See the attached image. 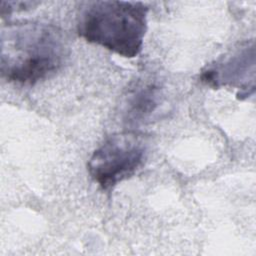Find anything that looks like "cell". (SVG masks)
I'll return each mask as SVG.
<instances>
[{"instance_id": "4", "label": "cell", "mask_w": 256, "mask_h": 256, "mask_svg": "<svg viewBox=\"0 0 256 256\" xmlns=\"http://www.w3.org/2000/svg\"><path fill=\"white\" fill-rule=\"evenodd\" d=\"M250 69H254L253 44L238 49L229 58L218 61L207 68L202 72L201 79L203 82L214 87L239 85V88L244 89V81L248 79Z\"/></svg>"}, {"instance_id": "5", "label": "cell", "mask_w": 256, "mask_h": 256, "mask_svg": "<svg viewBox=\"0 0 256 256\" xmlns=\"http://www.w3.org/2000/svg\"><path fill=\"white\" fill-rule=\"evenodd\" d=\"M161 101L160 88L153 84H145L137 87L127 101V121L139 123L148 119L157 109Z\"/></svg>"}, {"instance_id": "1", "label": "cell", "mask_w": 256, "mask_h": 256, "mask_svg": "<svg viewBox=\"0 0 256 256\" xmlns=\"http://www.w3.org/2000/svg\"><path fill=\"white\" fill-rule=\"evenodd\" d=\"M69 53L63 32L51 24L18 22L2 27L1 74L8 82L34 85L55 74Z\"/></svg>"}, {"instance_id": "2", "label": "cell", "mask_w": 256, "mask_h": 256, "mask_svg": "<svg viewBox=\"0 0 256 256\" xmlns=\"http://www.w3.org/2000/svg\"><path fill=\"white\" fill-rule=\"evenodd\" d=\"M148 6L135 1H95L82 10L77 31L90 43L122 57L134 58L142 50Z\"/></svg>"}, {"instance_id": "3", "label": "cell", "mask_w": 256, "mask_h": 256, "mask_svg": "<svg viewBox=\"0 0 256 256\" xmlns=\"http://www.w3.org/2000/svg\"><path fill=\"white\" fill-rule=\"evenodd\" d=\"M146 142L136 132L108 137L91 155L88 172L102 189H110L133 176L146 158Z\"/></svg>"}]
</instances>
